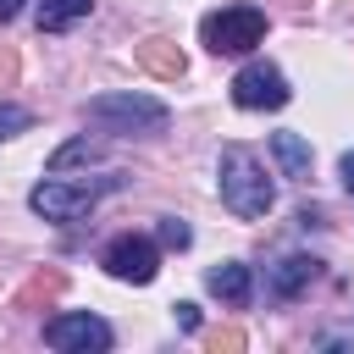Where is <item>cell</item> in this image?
Here are the masks:
<instances>
[{"mask_svg":"<svg viewBox=\"0 0 354 354\" xmlns=\"http://www.w3.org/2000/svg\"><path fill=\"white\" fill-rule=\"evenodd\" d=\"M216 194L221 205L238 216V221H260L271 205H277V183L266 177V166L254 160V149L243 144H227L221 160H216Z\"/></svg>","mask_w":354,"mask_h":354,"instance_id":"obj_1","label":"cell"},{"mask_svg":"<svg viewBox=\"0 0 354 354\" xmlns=\"http://www.w3.org/2000/svg\"><path fill=\"white\" fill-rule=\"evenodd\" d=\"M83 116H88L94 127H105V133H166V122H171L166 100L138 94V88H111V94H94V100L83 105Z\"/></svg>","mask_w":354,"mask_h":354,"instance_id":"obj_2","label":"cell"},{"mask_svg":"<svg viewBox=\"0 0 354 354\" xmlns=\"http://www.w3.org/2000/svg\"><path fill=\"white\" fill-rule=\"evenodd\" d=\"M111 188H122V177H100V183H66L61 171H50L33 194H28V205H33V216H44V221H83Z\"/></svg>","mask_w":354,"mask_h":354,"instance_id":"obj_3","label":"cell"},{"mask_svg":"<svg viewBox=\"0 0 354 354\" xmlns=\"http://www.w3.org/2000/svg\"><path fill=\"white\" fill-rule=\"evenodd\" d=\"M199 39L210 55H249L254 44H266V11L260 6H221L199 22Z\"/></svg>","mask_w":354,"mask_h":354,"instance_id":"obj_4","label":"cell"},{"mask_svg":"<svg viewBox=\"0 0 354 354\" xmlns=\"http://www.w3.org/2000/svg\"><path fill=\"white\" fill-rule=\"evenodd\" d=\"M44 343L61 348V354H105L116 343L111 321H100L94 310H61L44 321Z\"/></svg>","mask_w":354,"mask_h":354,"instance_id":"obj_5","label":"cell"},{"mask_svg":"<svg viewBox=\"0 0 354 354\" xmlns=\"http://www.w3.org/2000/svg\"><path fill=\"white\" fill-rule=\"evenodd\" d=\"M227 88H232V105H238V111H282V105L293 100L282 66H271V61H243Z\"/></svg>","mask_w":354,"mask_h":354,"instance_id":"obj_6","label":"cell"},{"mask_svg":"<svg viewBox=\"0 0 354 354\" xmlns=\"http://www.w3.org/2000/svg\"><path fill=\"white\" fill-rule=\"evenodd\" d=\"M100 266H105L116 282L144 288V282H155V271H160V243H155V238H138V232H122V238H111V243L100 249Z\"/></svg>","mask_w":354,"mask_h":354,"instance_id":"obj_7","label":"cell"},{"mask_svg":"<svg viewBox=\"0 0 354 354\" xmlns=\"http://www.w3.org/2000/svg\"><path fill=\"white\" fill-rule=\"evenodd\" d=\"M315 277H321V260H315V254H282V260L266 271V282H271L277 299H299Z\"/></svg>","mask_w":354,"mask_h":354,"instance_id":"obj_8","label":"cell"},{"mask_svg":"<svg viewBox=\"0 0 354 354\" xmlns=\"http://www.w3.org/2000/svg\"><path fill=\"white\" fill-rule=\"evenodd\" d=\"M205 288H210L216 299H227V304H249L254 277H249V266H243V260H221V266H210V271H205Z\"/></svg>","mask_w":354,"mask_h":354,"instance_id":"obj_9","label":"cell"},{"mask_svg":"<svg viewBox=\"0 0 354 354\" xmlns=\"http://www.w3.org/2000/svg\"><path fill=\"white\" fill-rule=\"evenodd\" d=\"M271 155H277V166H282V177H310V144L299 138V133H271Z\"/></svg>","mask_w":354,"mask_h":354,"instance_id":"obj_10","label":"cell"},{"mask_svg":"<svg viewBox=\"0 0 354 354\" xmlns=\"http://www.w3.org/2000/svg\"><path fill=\"white\" fill-rule=\"evenodd\" d=\"M88 11H94V0H39V33H66Z\"/></svg>","mask_w":354,"mask_h":354,"instance_id":"obj_11","label":"cell"},{"mask_svg":"<svg viewBox=\"0 0 354 354\" xmlns=\"http://www.w3.org/2000/svg\"><path fill=\"white\" fill-rule=\"evenodd\" d=\"M100 155H105V144L83 133V138H72V144H61V149L50 155V171H66V166H88V160H100Z\"/></svg>","mask_w":354,"mask_h":354,"instance_id":"obj_12","label":"cell"},{"mask_svg":"<svg viewBox=\"0 0 354 354\" xmlns=\"http://www.w3.org/2000/svg\"><path fill=\"white\" fill-rule=\"evenodd\" d=\"M28 127H33V111H22V105L0 100V144H6V138H17V133H28Z\"/></svg>","mask_w":354,"mask_h":354,"instance_id":"obj_13","label":"cell"},{"mask_svg":"<svg viewBox=\"0 0 354 354\" xmlns=\"http://www.w3.org/2000/svg\"><path fill=\"white\" fill-rule=\"evenodd\" d=\"M155 238H160L166 249H188V243H194V232H188V221H183V216H160Z\"/></svg>","mask_w":354,"mask_h":354,"instance_id":"obj_14","label":"cell"},{"mask_svg":"<svg viewBox=\"0 0 354 354\" xmlns=\"http://www.w3.org/2000/svg\"><path fill=\"white\" fill-rule=\"evenodd\" d=\"M171 310H177V326H188V332L199 326V310H194V304H171Z\"/></svg>","mask_w":354,"mask_h":354,"instance_id":"obj_15","label":"cell"},{"mask_svg":"<svg viewBox=\"0 0 354 354\" xmlns=\"http://www.w3.org/2000/svg\"><path fill=\"white\" fill-rule=\"evenodd\" d=\"M337 177H343V188H348V194H354V149H348V155H343V160H337Z\"/></svg>","mask_w":354,"mask_h":354,"instance_id":"obj_16","label":"cell"},{"mask_svg":"<svg viewBox=\"0 0 354 354\" xmlns=\"http://www.w3.org/2000/svg\"><path fill=\"white\" fill-rule=\"evenodd\" d=\"M22 6H28V0H0V22H11V17H22Z\"/></svg>","mask_w":354,"mask_h":354,"instance_id":"obj_17","label":"cell"}]
</instances>
